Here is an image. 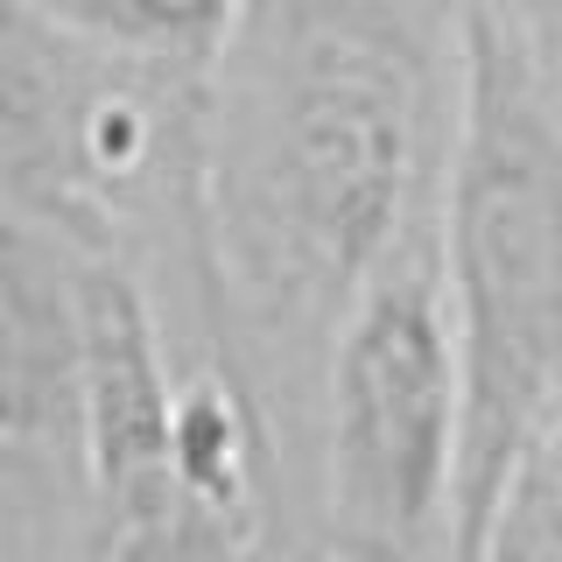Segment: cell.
Returning a JSON list of instances; mask_svg holds the SVG:
<instances>
[{
	"mask_svg": "<svg viewBox=\"0 0 562 562\" xmlns=\"http://www.w3.org/2000/svg\"><path fill=\"white\" fill-rule=\"evenodd\" d=\"M85 260L64 233L0 198V450L78 457Z\"/></svg>",
	"mask_w": 562,
	"mask_h": 562,
	"instance_id": "6",
	"label": "cell"
},
{
	"mask_svg": "<svg viewBox=\"0 0 562 562\" xmlns=\"http://www.w3.org/2000/svg\"><path fill=\"white\" fill-rule=\"evenodd\" d=\"M281 562H338V555H324L316 541H303V549H295V555H281Z\"/></svg>",
	"mask_w": 562,
	"mask_h": 562,
	"instance_id": "8",
	"label": "cell"
},
{
	"mask_svg": "<svg viewBox=\"0 0 562 562\" xmlns=\"http://www.w3.org/2000/svg\"><path fill=\"white\" fill-rule=\"evenodd\" d=\"M436 268L464 351L457 562L514 457L562 408V99L527 0H457Z\"/></svg>",
	"mask_w": 562,
	"mask_h": 562,
	"instance_id": "2",
	"label": "cell"
},
{
	"mask_svg": "<svg viewBox=\"0 0 562 562\" xmlns=\"http://www.w3.org/2000/svg\"><path fill=\"white\" fill-rule=\"evenodd\" d=\"M183 366L127 260H85V401H78V471L85 535L78 562H281L268 541L239 535L190 485L176 450Z\"/></svg>",
	"mask_w": 562,
	"mask_h": 562,
	"instance_id": "5",
	"label": "cell"
},
{
	"mask_svg": "<svg viewBox=\"0 0 562 562\" xmlns=\"http://www.w3.org/2000/svg\"><path fill=\"white\" fill-rule=\"evenodd\" d=\"M457 0H246L204 78L211 338L324 345L436 225Z\"/></svg>",
	"mask_w": 562,
	"mask_h": 562,
	"instance_id": "1",
	"label": "cell"
},
{
	"mask_svg": "<svg viewBox=\"0 0 562 562\" xmlns=\"http://www.w3.org/2000/svg\"><path fill=\"white\" fill-rule=\"evenodd\" d=\"M204 64L99 43L43 0H0V198L127 268L148 218L204 246Z\"/></svg>",
	"mask_w": 562,
	"mask_h": 562,
	"instance_id": "3",
	"label": "cell"
},
{
	"mask_svg": "<svg viewBox=\"0 0 562 562\" xmlns=\"http://www.w3.org/2000/svg\"><path fill=\"white\" fill-rule=\"evenodd\" d=\"M316 408V549L338 562H450L464 485V351L436 268V225L338 316Z\"/></svg>",
	"mask_w": 562,
	"mask_h": 562,
	"instance_id": "4",
	"label": "cell"
},
{
	"mask_svg": "<svg viewBox=\"0 0 562 562\" xmlns=\"http://www.w3.org/2000/svg\"><path fill=\"white\" fill-rule=\"evenodd\" d=\"M43 8L70 29L99 35V43L211 70V57L225 49L246 0H43Z\"/></svg>",
	"mask_w": 562,
	"mask_h": 562,
	"instance_id": "7",
	"label": "cell"
}]
</instances>
